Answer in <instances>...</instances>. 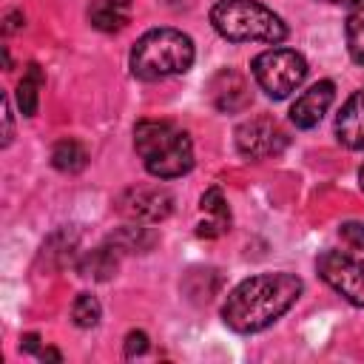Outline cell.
Returning <instances> with one entry per match:
<instances>
[{"label": "cell", "instance_id": "1", "mask_svg": "<svg viewBox=\"0 0 364 364\" xmlns=\"http://www.w3.org/2000/svg\"><path fill=\"white\" fill-rule=\"evenodd\" d=\"M301 296V279L293 273H259L245 282H239L225 304H222V321L233 333H259L270 327L276 318H282L296 299Z\"/></svg>", "mask_w": 364, "mask_h": 364}, {"label": "cell", "instance_id": "2", "mask_svg": "<svg viewBox=\"0 0 364 364\" xmlns=\"http://www.w3.org/2000/svg\"><path fill=\"white\" fill-rule=\"evenodd\" d=\"M134 148L156 179H176L193 168L191 136L168 119H139L134 125Z\"/></svg>", "mask_w": 364, "mask_h": 364}, {"label": "cell", "instance_id": "3", "mask_svg": "<svg viewBox=\"0 0 364 364\" xmlns=\"http://www.w3.org/2000/svg\"><path fill=\"white\" fill-rule=\"evenodd\" d=\"M193 40L179 28H151L134 43L128 65L136 80L156 82L173 74H185L193 65Z\"/></svg>", "mask_w": 364, "mask_h": 364}, {"label": "cell", "instance_id": "4", "mask_svg": "<svg viewBox=\"0 0 364 364\" xmlns=\"http://www.w3.org/2000/svg\"><path fill=\"white\" fill-rule=\"evenodd\" d=\"M213 28L230 43H270L279 46L287 37L284 20L259 0H216L210 9Z\"/></svg>", "mask_w": 364, "mask_h": 364}, {"label": "cell", "instance_id": "5", "mask_svg": "<svg viewBox=\"0 0 364 364\" xmlns=\"http://www.w3.org/2000/svg\"><path fill=\"white\" fill-rule=\"evenodd\" d=\"M250 71L270 100H284L307 77V60L293 48H267L253 57Z\"/></svg>", "mask_w": 364, "mask_h": 364}, {"label": "cell", "instance_id": "6", "mask_svg": "<svg viewBox=\"0 0 364 364\" xmlns=\"http://www.w3.org/2000/svg\"><path fill=\"white\" fill-rule=\"evenodd\" d=\"M318 276L350 304L364 307V262L341 253V250H321L316 259Z\"/></svg>", "mask_w": 364, "mask_h": 364}, {"label": "cell", "instance_id": "7", "mask_svg": "<svg viewBox=\"0 0 364 364\" xmlns=\"http://www.w3.org/2000/svg\"><path fill=\"white\" fill-rule=\"evenodd\" d=\"M114 205H117V213L125 216L128 222L156 225V222L171 216L173 193L162 185H134V188H125L114 199Z\"/></svg>", "mask_w": 364, "mask_h": 364}, {"label": "cell", "instance_id": "8", "mask_svg": "<svg viewBox=\"0 0 364 364\" xmlns=\"http://www.w3.org/2000/svg\"><path fill=\"white\" fill-rule=\"evenodd\" d=\"M287 145L284 128L273 117H250L236 128V148L245 159H267L282 154Z\"/></svg>", "mask_w": 364, "mask_h": 364}, {"label": "cell", "instance_id": "9", "mask_svg": "<svg viewBox=\"0 0 364 364\" xmlns=\"http://www.w3.org/2000/svg\"><path fill=\"white\" fill-rule=\"evenodd\" d=\"M208 94H210V102L216 111L222 114H236V111H245L250 105V88H247V80L236 71V68H222L210 77L208 82Z\"/></svg>", "mask_w": 364, "mask_h": 364}, {"label": "cell", "instance_id": "10", "mask_svg": "<svg viewBox=\"0 0 364 364\" xmlns=\"http://www.w3.org/2000/svg\"><path fill=\"white\" fill-rule=\"evenodd\" d=\"M336 100V85L330 80H318L313 82L301 97H296V102L290 105V122L296 128H316L321 122V117L330 111Z\"/></svg>", "mask_w": 364, "mask_h": 364}, {"label": "cell", "instance_id": "11", "mask_svg": "<svg viewBox=\"0 0 364 364\" xmlns=\"http://www.w3.org/2000/svg\"><path fill=\"white\" fill-rule=\"evenodd\" d=\"M336 139L350 151H364V91L347 97L336 114Z\"/></svg>", "mask_w": 364, "mask_h": 364}, {"label": "cell", "instance_id": "12", "mask_svg": "<svg viewBox=\"0 0 364 364\" xmlns=\"http://www.w3.org/2000/svg\"><path fill=\"white\" fill-rule=\"evenodd\" d=\"M199 208H202L205 219L196 225V236H202V239H216V236H222V233L230 228V210H228V202H225V196H222L219 188H208V191L202 193Z\"/></svg>", "mask_w": 364, "mask_h": 364}, {"label": "cell", "instance_id": "13", "mask_svg": "<svg viewBox=\"0 0 364 364\" xmlns=\"http://www.w3.org/2000/svg\"><path fill=\"white\" fill-rule=\"evenodd\" d=\"M119 259H122V253H119L114 245L105 242V245H100V247L82 253V256L77 259V270H80L82 279H91V282H108V279L117 276V270H119Z\"/></svg>", "mask_w": 364, "mask_h": 364}, {"label": "cell", "instance_id": "14", "mask_svg": "<svg viewBox=\"0 0 364 364\" xmlns=\"http://www.w3.org/2000/svg\"><path fill=\"white\" fill-rule=\"evenodd\" d=\"M131 20V0H91L88 3V23L97 31L114 34L125 28Z\"/></svg>", "mask_w": 364, "mask_h": 364}, {"label": "cell", "instance_id": "15", "mask_svg": "<svg viewBox=\"0 0 364 364\" xmlns=\"http://www.w3.org/2000/svg\"><path fill=\"white\" fill-rule=\"evenodd\" d=\"M105 242L114 245L125 256V253H148L159 242V236H156V230L145 228V222H128V225H119L117 230H111L105 236Z\"/></svg>", "mask_w": 364, "mask_h": 364}, {"label": "cell", "instance_id": "16", "mask_svg": "<svg viewBox=\"0 0 364 364\" xmlns=\"http://www.w3.org/2000/svg\"><path fill=\"white\" fill-rule=\"evenodd\" d=\"M77 247H80V239L74 230L63 228L57 233H51L46 242H43V250H40V264H46L48 270H60L65 264L74 262L77 256Z\"/></svg>", "mask_w": 364, "mask_h": 364}, {"label": "cell", "instance_id": "17", "mask_svg": "<svg viewBox=\"0 0 364 364\" xmlns=\"http://www.w3.org/2000/svg\"><path fill=\"white\" fill-rule=\"evenodd\" d=\"M51 165L60 173H80L88 165V151H85V145L80 139L65 136V139L54 142V148H51Z\"/></svg>", "mask_w": 364, "mask_h": 364}, {"label": "cell", "instance_id": "18", "mask_svg": "<svg viewBox=\"0 0 364 364\" xmlns=\"http://www.w3.org/2000/svg\"><path fill=\"white\" fill-rule=\"evenodd\" d=\"M40 85H43V71H40L37 63H28V65H26V74H23V80L17 82V91H14V100H17V108H20L23 117H34V114H37Z\"/></svg>", "mask_w": 364, "mask_h": 364}, {"label": "cell", "instance_id": "19", "mask_svg": "<svg viewBox=\"0 0 364 364\" xmlns=\"http://www.w3.org/2000/svg\"><path fill=\"white\" fill-rule=\"evenodd\" d=\"M344 37H347V51L353 63L364 65V0L350 9L347 23H344Z\"/></svg>", "mask_w": 364, "mask_h": 364}, {"label": "cell", "instance_id": "20", "mask_svg": "<svg viewBox=\"0 0 364 364\" xmlns=\"http://www.w3.org/2000/svg\"><path fill=\"white\" fill-rule=\"evenodd\" d=\"M100 316H102V307H100L97 296H91V293H77V299H74V304H71V318H74V324L82 327V330H88V327H94V324L100 321Z\"/></svg>", "mask_w": 364, "mask_h": 364}, {"label": "cell", "instance_id": "21", "mask_svg": "<svg viewBox=\"0 0 364 364\" xmlns=\"http://www.w3.org/2000/svg\"><path fill=\"white\" fill-rule=\"evenodd\" d=\"M338 236H341V242H347L350 247L364 250V222H344V225L338 228Z\"/></svg>", "mask_w": 364, "mask_h": 364}, {"label": "cell", "instance_id": "22", "mask_svg": "<svg viewBox=\"0 0 364 364\" xmlns=\"http://www.w3.org/2000/svg\"><path fill=\"white\" fill-rule=\"evenodd\" d=\"M148 350V336L142 330H131L125 336V358H134V355H142Z\"/></svg>", "mask_w": 364, "mask_h": 364}, {"label": "cell", "instance_id": "23", "mask_svg": "<svg viewBox=\"0 0 364 364\" xmlns=\"http://www.w3.org/2000/svg\"><path fill=\"white\" fill-rule=\"evenodd\" d=\"M23 26H26V17H23V11H17V9H14V11H9V14H6V20H3V31H6V34L17 31V28H23Z\"/></svg>", "mask_w": 364, "mask_h": 364}, {"label": "cell", "instance_id": "24", "mask_svg": "<svg viewBox=\"0 0 364 364\" xmlns=\"http://www.w3.org/2000/svg\"><path fill=\"white\" fill-rule=\"evenodd\" d=\"M3 148L11 142V136H14V125H11V105H9V100H3Z\"/></svg>", "mask_w": 364, "mask_h": 364}, {"label": "cell", "instance_id": "25", "mask_svg": "<svg viewBox=\"0 0 364 364\" xmlns=\"http://www.w3.org/2000/svg\"><path fill=\"white\" fill-rule=\"evenodd\" d=\"M20 350L23 353H40L43 347H40V336L37 333H26L23 338H20Z\"/></svg>", "mask_w": 364, "mask_h": 364}, {"label": "cell", "instance_id": "26", "mask_svg": "<svg viewBox=\"0 0 364 364\" xmlns=\"http://www.w3.org/2000/svg\"><path fill=\"white\" fill-rule=\"evenodd\" d=\"M162 6H168V9H173V11H182V9H191L193 0H162Z\"/></svg>", "mask_w": 364, "mask_h": 364}, {"label": "cell", "instance_id": "27", "mask_svg": "<svg viewBox=\"0 0 364 364\" xmlns=\"http://www.w3.org/2000/svg\"><path fill=\"white\" fill-rule=\"evenodd\" d=\"M37 355H40L43 361H63V355H60L57 350H51V347H46V350H40Z\"/></svg>", "mask_w": 364, "mask_h": 364}, {"label": "cell", "instance_id": "28", "mask_svg": "<svg viewBox=\"0 0 364 364\" xmlns=\"http://www.w3.org/2000/svg\"><path fill=\"white\" fill-rule=\"evenodd\" d=\"M324 3H336V6H355L361 0H324Z\"/></svg>", "mask_w": 364, "mask_h": 364}, {"label": "cell", "instance_id": "29", "mask_svg": "<svg viewBox=\"0 0 364 364\" xmlns=\"http://www.w3.org/2000/svg\"><path fill=\"white\" fill-rule=\"evenodd\" d=\"M358 182H361V191H364V165L358 168Z\"/></svg>", "mask_w": 364, "mask_h": 364}]
</instances>
